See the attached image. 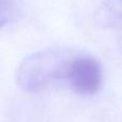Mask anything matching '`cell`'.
<instances>
[{"label":"cell","instance_id":"cell-4","mask_svg":"<svg viewBox=\"0 0 122 122\" xmlns=\"http://www.w3.org/2000/svg\"><path fill=\"white\" fill-rule=\"evenodd\" d=\"M11 3L9 0H0V28L3 27L11 17Z\"/></svg>","mask_w":122,"mask_h":122},{"label":"cell","instance_id":"cell-2","mask_svg":"<svg viewBox=\"0 0 122 122\" xmlns=\"http://www.w3.org/2000/svg\"><path fill=\"white\" fill-rule=\"evenodd\" d=\"M102 67L95 58L78 54L69 67L66 80L81 95L94 94L102 85Z\"/></svg>","mask_w":122,"mask_h":122},{"label":"cell","instance_id":"cell-3","mask_svg":"<svg viewBox=\"0 0 122 122\" xmlns=\"http://www.w3.org/2000/svg\"><path fill=\"white\" fill-rule=\"evenodd\" d=\"M99 20L104 26H115L120 23V0L104 3L99 12Z\"/></svg>","mask_w":122,"mask_h":122},{"label":"cell","instance_id":"cell-1","mask_svg":"<svg viewBox=\"0 0 122 122\" xmlns=\"http://www.w3.org/2000/svg\"><path fill=\"white\" fill-rule=\"evenodd\" d=\"M78 51L48 48L27 56L15 73L16 82L27 92H38L57 80H66L72 60Z\"/></svg>","mask_w":122,"mask_h":122}]
</instances>
